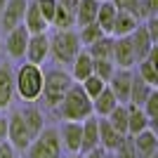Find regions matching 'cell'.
I'll return each mask as SVG.
<instances>
[{"instance_id": "obj_12", "label": "cell", "mask_w": 158, "mask_h": 158, "mask_svg": "<svg viewBox=\"0 0 158 158\" xmlns=\"http://www.w3.org/2000/svg\"><path fill=\"white\" fill-rule=\"evenodd\" d=\"M111 59L116 64V69H132L137 64L135 59V50H132L130 35H120V38H113V52Z\"/></svg>"}, {"instance_id": "obj_1", "label": "cell", "mask_w": 158, "mask_h": 158, "mask_svg": "<svg viewBox=\"0 0 158 158\" xmlns=\"http://www.w3.org/2000/svg\"><path fill=\"white\" fill-rule=\"evenodd\" d=\"M43 92V66L24 61L19 69L14 71V94L26 102V104H35Z\"/></svg>"}, {"instance_id": "obj_44", "label": "cell", "mask_w": 158, "mask_h": 158, "mask_svg": "<svg viewBox=\"0 0 158 158\" xmlns=\"http://www.w3.org/2000/svg\"><path fill=\"white\" fill-rule=\"evenodd\" d=\"M104 158H116V156H113V151H106V153H104Z\"/></svg>"}, {"instance_id": "obj_17", "label": "cell", "mask_w": 158, "mask_h": 158, "mask_svg": "<svg viewBox=\"0 0 158 158\" xmlns=\"http://www.w3.org/2000/svg\"><path fill=\"white\" fill-rule=\"evenodd\" d=\"M14 99V71L10 64H0V111Z\"/></svg>"}, {"instance_id": "obj_20", "label": "cell", "mask_w": 158, "mask_h": 158, "mask_svg": "<svg viewBox=\"0 0 158 158\" xmlns=\"http://www.w3.org/2000/svg\"><path fill=\"white\" fill-rule=\"evenodd\" d=\"M97 125H99V146H102L104 151H113V149L120 144V139L125 137V135H120V132L113 130L106 118H97Z\"/></svg>"}, {"instance_id": "obj_46", "label": "cell", "mask_w": 158, "mask_h": 158, "mask_svg": "<svg viewBox=\"0 0 158 158\" xmlns=\"http://www.w3.org/2000/svg\"><path fill=\"white\" fill-rule=\"evenodd\" d=\"M0 52H2V38H0Z\"/></svg>"}, {"instance_id": "obj_35", "label": "cell", "mask_w": 158, "mask_h": 158, "mask_svg": "<svg viewBox=\"0 0 158 158\" xmlns=\"http://www.w3.org/2000/svg\"><path fill=\"white\" fill-rule=\"evenodd\" d=\"M113 156L116 158H137V151H135V144H132L130 135H125L120 139V144L113 149Z\"/></svg>"}, {"instance_id": "obj_19", "label": "cell", "mask_w": 158, "mask_h": 158, "mask_svg": "<svg viewBox=\"0 0 158 158\" xmlns=\"http://www.w3.org/2000/svg\"><path fill=\"white\" fill-rule=\"evenodd\" d=\"M69 73H71L73 83H83L87 76H92V57H90V52H87L85 47H83V50L76 54V59L71 61V71Z\"/></svg>"}, {"instance_id": "obj_18", "label": "cell", "mask_w": 158, "mask_h": 158, "mask_svg": "<svg viewBox=\"0 0 158 158\" xmlns=\"http://www.w3.org/2000/svg\"><path fill=\"white\" fill-rule=\"evenodd\" d=\"M21 24L26 26L28 33H45L47 28H50V24L45 21V17L40 14L35 0H28L26 2V12H24V21H21Z\"/></svg>"}, {"instance_id": "obj_24", "label": "cell", "mask_w": 158, "mask_h": 158, "mask_svg": "<svg viewBox=\"0 0 158 158\" xmlns=\"http://www.w3.org/2000/svg\"><path fill=\"white\" fill-rule=\"evenodd\" d=\"M19 111H21V118H24V123H26V127H28V135H31V139H33L45 127V116H43V111H40L35 104H28L26 109H19Z\"/></svg>"}, {"instance_id": "obj_25", "label": "cell", "mask_w": 158, "mask_h": 158, "mask_svg": "<svg viewBox=\"0 0 158 158\" xmlns=\"http://www.w3.org/2000/svg\"><path fill=\"white\" fill-rule=\"evenodd\" d=\"M153 85H149L142 76H137V73H132V85H130V99H127V104L132 106H142L146 102V97L151 94Z\"/></svg>"}, {"instance_id": "obj_39", "label": "cell", "mask_w": 158, "mask_h": 158, "mask_svg": "<svg viewBox=\"0 0 158 158\" xmlns=\"http://www.w3.org/2000/svg\"><path fill=\"white\" fill-rule=\"evenodd\" d=\"M0 158H17V151L10 142H0Z\"/></svg>"}, {"instance_id": "obj_30", "label": "cell", "mask_w": 158, "mask_h": 158, "mask_svg": "<svg viewBox=\"0 0 158 158\" xmlns=\"http://www.w3.org/2000/svg\"><path fill=\"white\" fill-rule=\"evenodd\" d=\"M104 35V31L99 28L97 21H92V24H85V26H78V40H80V45L87 47L90 43H94L97 38H102Z\"/></svg>"}, {"instance_id": "obj_21", "label": "cell", "mask_w": 158, "mask_h": 158, "mask_svg": "<svg viewBox=\"0 0 158 158\" xmlns=\"http://www.w3.org/2000/svg\"><path fill=\"white\" fill-rule=\"evenodd\" d=\"M146 127H153V125H151V120L146 118V113L142 111V106L127 104V135L135 137V135H139Z\"/></svg>"}, {"instance_id": "obj_33", "label": "cell", "mask_w": 158, "mask_h": 158, "mask_svg": "<svg viewBox=\"0 0 158 158\" xmlns=\"http://www.w3.org/2000/svg\"><path fill=\"white\" fill-rule=\"evenodd\" d=\"M142 111L146 113V118L151 120V125L156 127V120H158V90L153 87L151 94L146 97V102L142 104Z\"/></svg>"}, {"instance_id": "obj_3", "label": "cell", "mask_w": 158, "mask_h": 158, "mask_svg": "<svg viewBox=\"0 0 158 158\" xmlns=\"http://www.w3.org/2000/svg\"><path fill=\"white\" fill-rule=\"evenodd\" d=\"M71 85H73V78L64 66L47 69V71H43V92H40L38 102H43L47 109H54Z\"/></svg>"}, {"instance_id": "obj_9", "label": "cell", "mask_w": 158, "mask_h": 158, "mask_svg": "<svg viewBox=\"0 0 158 158\" xmlns=\"http://www.w3.org/2000/svg\"><path fill=\"white\" fill-rule=\"evenodd\" d=\"M28 0H7L2 12H0V33L12 31L14 26H19L24 21V12H26Z\"/></svg>"}, {"instance_id": "obj_14", "label": "cell", "mask_w": 158, "mask_h": 158, "mask_svg": "<svg viewBox=\"0 0 158 158\" xmlns=\"http://www.w3.org/2000/svg\"><path fill=\"white\" fill-rule=\"evenodd\" d=\"M137 76H142V78L149 83V85H153V87H158V45H153L151 47V52L146 54L142 61H137Z\"/></svg>"}, {"instance_id": "obj_45", "label": "cell", "mask_w": 158, "mask_h": 158, "mask_svg": "<svg viewBox=\"0 0 158 158\" xmlns=\"http://www.w3.org/2000/svg\"><path fill=\"white\" fill-rule=\"evenodd\" d=\"M5 2H7V0H0V12H2V7H5Z\"/></svg>"}, {"instance_id": "obj_6", "label": "cell", "mask_w": 158, "mask_h": 158, "mask_svg": "<svg viewBox=\"0 0 158 158\" xmlns=\"http://www.w3.org/2000/svg\"><path fill=\"white\" fill-rule=\"evenodd\" d=\"M7 142L14 151H26V146L31 144V135L21 118V111H12V116L7 118Z\"/></svg>"}, {"instance_id": "obj_38", "label": "cell", "mask_w": 158, "mask_h": 158, "mask_svg": "<svg viewBox=\"0 0 158 158\" xmlns=\"http://www.w3.org/2000/svg\"><path fill=\"white\" fill-rule=\"evenodd\" d=\"M139 5H142V19L158 17V0H139Z\"/></svg>"}, {"instance_id": "obj_47", "label": "cell", "mask_w": 158, "mask_h": 158, "mask_svg": "<svg viewBox=\"0 0 158 158\" xmlns=\"http://www.w3.org/2000/svg\"><path fill=\"white\" fill-rule=\"evenodd\" d=\"M151 158H158V153H156V156H151Z\"/></svg>"}, {"instance_id": "obj_34", "label": "cell", "mask_w": 158, "mask_h": 158, "mask_svg": "<svg viewBox=\"0 0 158 158\" xmlns=\"http://www.w3.org/2000/svg\"><path fill=\"white\" fill-rule=\"evenodd\" d=\"M80 87L85 90V94H87L90 99H94V97H97V94H99V92H102V90L106 87V83H104L102 78H99V76H94V73H92V76H87V78L83 80V83H80Z\"/></svg>"}, {"instance_id": "obj_42", "label": "cell", "mask_w": 158, "mask_h": 158, "mask_svg": "<svg viewBox=\"0 0 158 158\" xmlns=\"http://www.w3.org/2000/svg\"><path fill=\"white\" fill-rule=\"evenodd\" d=\"M0 142H7V118L0 116Z\"/></svg>"}, {"instance_id": "obj_10", "label": "cell", "mask_w": 158, "mask_h": 158, "mask_svg": "<svg viewBox=\"0 0 158 158\" xmlns=\"http://www.w3.org/2000/svg\"><path fill=\"white\" fill-rule=\"evenodd\" d=\"M132 69H116L113 76L109 78L106 87L113 92V97L118 99V104H127L130 99V85H132Z\"/></svg>"}, {"instance_id": "obj_28", "label": "cell", "mask_w": 158, "mask_h": 158, "mask_svg": "<svg viewBox=\"0 0 158 158\" xmlns=\"http://www.w3.org/2000/svg\"><path fill=\"white\" fill-rule=\"evenodd\" d=\"M85 50L90 52V57H92V59H111V52H113V35L104 33L102 38H97L94 43H90Z\"/></svg>"}, {"instance_id": "obj_40", "label": "cell", "mask_w": 158, "mask_h": 158, "mask_svg": "<svg viewBox=\"0 0 158 158\" xmlns=\"http://www.w3.org/2000/svg\"><path fill=\"white\" fill-rule=\"evenodd\" d=\"M78 2H80V0H57V5H61L64 10H69V12H73V14H76V7H78Z\"/></svg>"}, {"instance_id": "obj_36", "label": "cell", "mask_w": 158, "mask_h": 158, "mask_svg": "<svg viewBox=\"0 0 158 158\" xmlns=\"http://www.w3.org/2000/svg\"><path fill=\"white\" fill-rule=\"evenodd\" d=\"M111 2L116 5L118 12H130V14H135L137 19H142V5H139V0H111Z\"/></svg>"}, {"instance_id": "obj_5", "label": "cell", "mask_w": 158, "mask_h": 158, "mask_svg": "<svg viewBox=\"0 0 158 158\" xmlns=\"http://www.w3.org/2000/svg\"><path fill=\"white\" fill-rule=\"evenodd\" d=\"M26 158H61L64 149L59 142V132L57 127H43V130L31 139V144L26 146Z\"/></svg>"}, {"instance_id": "obj_2", "label": "cell", "mask_w": 158, "mask_h": 158, "mask_svg": "<svg viewBox=\"0 0 158 158\" xmlns=\"http://www.w3.org/2000/svg\"><path fill=\"white\" fill-rule=\"evenodd\" d=\"M54 111L59 113L61 120H78V123H83L87 116H94L92 113V99L85 94V90L80 87V83H73L66 90L61 102L54 106Z\"/></svg>"}, {"instance_id": "obj_7", "label": "cell", "mask_w": 158, "mask_h": 158, "mask_svg": "<svg viewBox=\"0 0 158 158\" xmlns=\"http://www.w3.org/2000/svg\"><path fill=\"white\" fill-rule=\"evenodd\" d=\"M50 57V33H31L26 43V52H24V59L31 61V64L43 66L45 59Z\"/></svg>"}, {"instance_id": "obj_27", "label": "cell", "mask_w": 158, "mask_h": 158, "mask_svg": "<svg viewBox=\"0 0 158 158\" xmlns=\"http://www.w3.org/2000/svg\"><path fill=\"white\" fill-rule=\"evenodd\" d=\"M97 10H99V0H80L78 7H76V26H85V24H92L97 19Z\"/></svg>"}, {"instance_id": "obj_32", "label": "cell", "mask_w": 158, "mask_h": 158, "mask_svg": "<svg viewBox=\"0 0 158 158\" xmlns=\"http://www.w3.org/2000/svg\"><path fill=\"white\" fill-rule=\"evenodd\" d=\"M113 71H116L113 59H92V73L99 76L104 83H109V78L113 76Z\"/></svg>"}, {"instance_id": "obj_26", "label": "cell", "mask_w": 158, "mask_h": 158, "mask_svg": "<svg viewBox=\"0 0 158 158\" xmlns=\"http://www.w3.org/2000/svg\"><path fill=\"white\" fill-rule=\"evenodd\" d=\"M116 14H118V10H116V5H113L111 0H99V10H97V19L94 21L99 24V28L104 33L111 35V26H113Z\"/></svg>"}, {"instance_id": "obj_22", "label": "cell", "mask_w": 158, "mask_h": 158, "mask_svg": "<svg viewBox=\"0 0 158 158\" xmlns=\"http://www.w3.org/2000/svg\"><path fill=\"white\" fill-rule=\"evenodd\" d=\"M116 106H118V99L113 97V92L109 90V87H104V90L92 99V113L97 116V118H106Z\"/></svg>"}, {"instance_id": "obj_37", "label": "cell", "mask_w": 158, "mask_h": 158, "mask_svg": "<svg viewBox=\"0 0 158 158\" xmlns=\"http://www.w3.org/2000/svg\"><path fill=\"white\" fill-rule=\"evenodd\" d=\"M40 14L45 17L47 24H52V17H54V10H57V0H35Z\"/></svg>"}, {"instance_id": "obj_23", "label": "cell", "mask_w": 158, "mask_h": 158, "mask_svg": "<svg viewBox=\"0 0 158 158\" xmlns=\"http://www.w3.org/2000/svg\"><path fill=\"white\" fill-rule=\"evenodd\" d=\"M142 24V19H137L135 14L130 12H118L116 19H113V26H111V35L113 38H120V35H130L135 28Z\"/></svg>"}, {"instance_id": "obj_15", "label": "cell", "mask_w": 158, "mask_h": 158, "mask_svg": "<svg viewBox=\"0 0 158 158\" xmlns=\"http://www.w3.org/2000/svg\"><path fill=\"white\" fill-rule=\"evenodd\" d=\"M130 43H132V50H135V59H137V61H142L146 54L151 52V47L156 45V43L151 40V35H149V31H146L144 21H142V24H139V26L130 33Z\"/></svg>"}, {"instance_id": "obj_16", "label": "cell", "mask_w": 158, "mask_h": 158, "mask_svg": "<svg viewBox=\"0 0 158 158\" xmlns=\"http://www.w3.org/2000/svg\"><path fill=\"white\" fill-rule=\"evenodd\" d=\"M80 130V153L92 151L94 146H99V125H97V116H87Z\"/></svg>"}, {"instance_id": "obj_8", "label": "cell", "mask_w": 158, "mask_h": 158, "mask_svg": "<svg viewBox=\"0 0 158 158\" xmlns=\"http://www.w3.org/2000/svg\"><path fill=\"white\" fill-rule=\"evenodd\" d=\"M28 35L31 33L26 31V26L24 24H19V26H14L12 31L5 33V40H2V47L7 50V54L12 57V59H24V52H26V43H28Z\"/></svg>"}, {"instance_id": "obj_11", "label": "cell", "mask_w": 158, "mask_h": 158, "mask_svg": "<svg viewBox=\"0 0 158 158\" xmlns=\"http://www.w3.org/2000/svg\"><path fill=\"white\" fill-rule=\"evenodd\" d=\"M80 130H83V125L78 120H61V125L57 127L61 149L66 153H80Z\"/></svg>"}, {"instance_id": "obj_41", "label": "cell", "mask_w": 158, "mask_h": 158, "mask_svg": "<svg viewBox=\"0 0 158 158\" xmlns=\"http://www.w3.org/2000/svg\"><path fill=\"white\" fill-rule=\"evenodd\" d=\"M104 149H102V146H94V149H92V151H87V153H80V156H83V158H104Z\"/></svg>"}, {"instance_id": "obj_31", "label": "cell", "mask_w": 158, "mask_h": 158, "mask_svg": "<svg viewBox=\"0 0 158 158\" xmlns=\"http://www.w3.org/2000/svg\"><path fill=\"white\" fill-rule=\"evenodd\" d=\"M50 26L59 28V31H61V28H73V26H76V17H73V12H69V10H64L61 5H57Z\"/></svg>"}, {"instance_id": "obj_13", "label": "cell", "mask_w": 158, "mask_h": 158, "mask_svg": "<svg viewBox=\"0 0 158 158\" xmlns=\"http://www.w3.org/2000/svg\"><path fill=\"white\" fill-rule=\"evenodd\" d=\"M132 144H135V151H137V158H151L158 153V137L153 127H146L139 135L132 137Z\"/></svg>"}, {"instance_id": "obj_29", "label": "cell", "mask_w": 158, "mask_h": 158, "mask_svg": "<svg viewBox=\"0 0 158 158\" xmlns=\"http://www.w3.org/2000/svg\"><path fill=\"white\" fill-rule=\"evenodd\" d=\"M106 120H109V125H111L116 132L127 135V104H118L109 116H106Z\"/></svg>"}, {"instance_id": "obj_43", "label": "cell", "mask_w": 158, "mask_h": 158, "mask_svg": "<svg viewBox=\"0 0 158 158\" xmlns=\"http://www.w3.org/2000/svg\"><path fill=\"white\" fill-rule=\"evenodd\" d=\"M61 158H83L80 153H69V156H61Z\"/></svg>"}, {"instance_id": "obj_4", "label": "cell", "mask_w": 158, "mask_h": 158, "mask_svg": "<svg viewBox=\"0 0 158 158\" xmlns=\"http://www.w3.org/2000/svg\"><path fill=\"white\" fill-rule=\"evenodd\" d=\"M83 50L78 40V31L73 28H54V33L50 35V57L59 66H71V61L76 59V54Z\"/></svg>"}]
</instances>
